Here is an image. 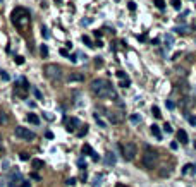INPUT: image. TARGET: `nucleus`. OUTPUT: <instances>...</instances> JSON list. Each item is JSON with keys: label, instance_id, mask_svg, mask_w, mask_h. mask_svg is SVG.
<instances>
[{"label": "nucleus", "instance_id": "nucleus-50", "mask_svg": "<svg viewBox=\"0 0 196 187\" xmlns=\"http://www.w3.org/2000/svg\"><path fill=\"white\" fill-rule=\"evenodd\" d=\"M101 35H103V31H100V29H98V31H95V36H97V38H100Z\"/></svg>", "mask_w": 196, "mask_h": 187}, {"label": "nucleus", "instance_id": "nucleus-19", "mask_svg": "<svg viewBox=\"0 0 196 187\" xmlns=\"http://www.w3.org/2000/svg\"><path fill=\"white\" fill-rule=\"evenodd\" d=\"M152 134H153L157 139H162V132H160V129H158V125H155V124L152 125Z\"/></svg>", "mask_w": 196, "mask_h": 187}, {"label": "nucleus", "instance_id": "nucleus-38", "mask_svg": "<svg viewBox=\"0 0 196 187\" xmlns=\"http://www.w3.org/2000/svg\"><path fill=\"white\" fill-rule=\"evenodd\" d=\"M40 52H41V55H43V57H47V55H48V46H47V45H41Z\"/></svg>", "mask_w": 196, "mask_h": 187}, {"label": "nucleus", "instance_id": "nucleus-13", "mask_svg": "<svg viewBox=\"0 0 196 187\" xmlns=\"http://www.w3.org/2000/svg\"><path fill=\"white\" fill-rule=\"evenodd\" d=\"M83 81H84V74L81 72H74L67 77V82H83Z\"/></svg>", "mask_w": 196, "mask_h": 187}, {"label": "nucleus", "instance_id": "nucleus-3", "mask_svg": "<svg viewBox=\"0 0 196 187\" xmlns=\"http://www.w3.org/2000/svg\"><path fill=\"white\" fill-rule=\"evenodd\" d=\"M43 72L50 81H60L62 79V67L57 64H47L43 67Z\"/></svg>", "mask_w": 196, "mask_h": 187}, {"label": "nucleus", "instance_id": "nucleus-36", "mask_svg": "<svg viewBox=\"0 0 196 187\" xmlns=\"http://www.w3.org/2000/svg\"><path fill=\"white\" fill-rule=\"evenodd\" d=\"M152 113H153L157 118H160V117H162V113H160V108H158V107H153V108H152Z\"/></svg>", "mask_w": 196, "mask_h": 187}, {"label": "nucleus", "instance_id": "nucleus-23", "mask_svg": "<svg viewBox=\"0 0 196 187\" xmlns=\"http://www.w3.org/2000/svg\"><path fill=\"white\" fill-rule=\"evenodd\" d=\"M93 117H95V120H97V124H98V125H100V127H101V129H105V127H107V124H105V122H103V120L100 118V115H98V113H93Z\"/></svg>", "mask_w": 196, "mask_h": 187}, {"label": "nucleus", "instance_id": "nucleus-30", "mask_svg": "<svg viewBox=\"0 0 196 187\" xmlns=\"http://www.w3.org/2000/svg\"><path fill=\"white\" fill-rule=\"evenodd\" d=\"M158 173H160V177H169V175H170V170H167L165 167H162V170H160Z\"/></svg>", "mask_w": 196, "mask_h": 187}, {"label": "nucleus", "instance_id": "nucleus-48", "mask_svg": "<svg viewBox=\"0 0 196 187\" xmlns=\"http://www.w3.org/2000/svg\"><path fill=\"white\" fill-rule=\"evenodd\" d=\"M28 158H29V156H28V153H21V160H24V161H26Z\"/></svg>", "mask_w": 196, "mask_h": 187}, {"label": "nucleus", "instance_id": "nucleus-17", "mask_svg": "<svg viewBox=\"0 0 196 187\" xmlns=\"http://www.w3.org/2000/svg\"><path fill=\"white\" fill-rule=\"evenodd\" d=\"M28 122H29V124H33V125H38L40 118L35 115V113H29V115H28Z\"/></svg>", "mask_w": 196, "mask_h": 187}, {"label": "nucleus", "instance_id": "nucleus-16", "mask_svg": "<svg viewBox=\"0 0 196 187\" xmlns=\"http://www.w3.org/2000/svg\"><path fill=\"white\" fill-rule=\"evenodd\" d=\"M174 31L179 35H186V33H189V26H177V28H174Z\"/></svg>", "mask_w": 196, "mask_h": 187}, {"label": "nucleus", "instance_id": "nucleus-40", "mask_svg": "<svg viewBox=\"0 0 196 187\" xmlns=\"http://www.w3.org/2000/svg\"><path fill=\"white\" fill-rule=\"evenodd\" d=\"M78 165H79V167H81V168H83V170L86 168V161H84L83 158H79V160H78Z\"/></svg>", "mask_w": 196, "mask_h": 187}, {"label": "nucleus", "instance_id": "nucleus-18", "mask_svg": "<svg viewBox=\"0 0 196 187\" xmlns=\"http://www.w3.org/2000/svg\"><path fill=\"white\" fill-rule=\"evenodd\" d=\"M86 134H88V125L84 124V125H81V129L76 132V136H78V137H84Z\"/></svg>", "mask_w": 196, "mask_h": 187}, {"label": "nucleus", "instance_id": "nucleus-15", "mask_svg": "<svg viewBox=\"0 0 196 187\" xmlns=\"http://www.w3.org/2000/svg\"><path fill=\"white\" fill-rule=\"evenodd\" d=\"M31 165H33V168H35V170H41L43 167H45L43 160H38V158H35V160L31 161Z\"/></svg>", "mask_w": 196, "mask_h": 187}, {"label": "nucleus", "instance_id": "nucleus-34", "mask_svg": "<svg viewBox=\"0 0 196 187\" xmlns=\"http://www.w3.org/2000/svg\"><path fill=\"white\" fill-rule=\"evenodd\" d=\"M41 35H43L45 39H48V38H50V33H48V29H47L45 26H41Z\"/></svg>", "mask_w": 196, "mask_h": 187}, {"label": "nucleus", "instance_id": "nucleus-12", "mask_svg": "<svg viewBox=\"0 0 196 187\" xmlns=\"http://www.w3.org/2000/svg\"><path fill=\"white\" fill-rule=\"evenodd\" d=\"M115 163H117V156L114 153H107L105 154V165L107 167H114Z\"/></svg>", "mask_w": 196, "mask_h": 187}, {"label": "nucleus", "instance_id": "nucleus-10", "mask_svg": "<svg viewBox=\"0 0 196 187\" xmlns=\"http://www.w3.org/2000/svg\"><path fill=\"white\" fill-rule=\"evenodd\" d=\"M83 154H90L93 161H98V154L91 150V146H90V144H84V146H83Z\"/></svg>", "mask_w": 196, "mask_h": 187}, {"label": "nucleus", "instance_id": "nucleus-8", "mask_svg": "<svg viewBox=\"0 0 196 187\" xmlns=\"http://www.w3.org/2000/svg\"><path fill=\"white\" fill-rule=\"evenodd\" d=\"M22 180H24V179H22V175L16 170V172H12V173H10V177H9V184H7V186H9V187H21Z\"/></svg>", "mask_w": 196, "mask_h": 187}, {"label": "nucleus", "instance_id": "nucleus-4", "mask_svg": "<svg viewBox=\"0 0 196 187\" xmlns=\"http://www.w3.org/2000/svg\"><path fill=\"white\" fill-rule=\"evenodd\" d=\"M136 154H138V146L134 143H126L122 146V156H124L126 161H133L136 158Z\"/></svg>", "mask_w": 196, "mask_h": 187}, {"label": "nucleus", "instance_id": "nucleus-51", "mask_svg": "<svg viewBox=\"0 0 196 187\" xmlns=\"http://www.w3.org/2000/svg\"><path fill=\"white\" fill-rule=\"evenodd\" d=\"M81 179H83V180H86V179H88V175H86V170H84V172L81 173Z\"/></svg>", "mask_w": 196, "mask_h": 187}, {"label": "nucleus", "instance_id": "nucleus-27", "mask_svg": "<svg viewBox=\"0 0 196 187\" xmlns=\"http://www.w3.org/2000/svg\"><path fill=\"white\" fill-rule=\"evenodd\" d=\"M182 173H193V163H188V165H184Z\"/></svg>", "mask_w": 196, "mask_h": 187}, {"label": "nucleus", "instance_id": "nucleus-28", "mask_svg": "<svg viewBox=\"0 0 196 187\" xmlns=\"http://www.w3.org/2000/svg\"><path fill=\"white\" fill-rule=\"evenodd\" d=\"M9 122V117L5 112H0V124H7Z\"/></svg>", "mask_w": 196, "mask_h": 187}, {"label": "nucleus", "instance_id": "nucleus-35", "mask_svg": "<svg viewBox=\"0 0 196 187\" xmlns=\"http://www.w3.org/2000/svg\"><path fill=\"white\" fill-rule=\"evenodd\" d=\"M0 79H2V81H9V79H10V75L7 74L5 71H0Z\"/></svg>", "mask_w": 196, "mask_h": 187}, {"label": "nucleus", "instance_id": "nucleus-45", "mask_svg": "<svg viewBox=\"0 0 196 187\" xmlns=\"http://www.w3.org/2000/svg\"><path fill=\"white\" fill-rule=\"evenodd\" d=\"M170 148H172V150H177V148H179V143H177V141L170 143Z\"/></svg>", "mask_w": 196, "mask_h": 187}, {"label": "nucleus", "instance_id": "nucleus-54", "mask_svg": "<svg viewBox=\"0 0 196 187\" xmlns=\"http://www.w3.org/2000/svg\"><path fill=\"white\" fill-rule=\"evenodd\" d=\"M43 115H45V118H48V120H52V118H54V117H52L50 113H43Z\"/></svg>", "mask_w": 196, "mask_h": 187}, {"label": "nucleus", "instance_id": "nucleus-9", "mask_svg": "<svg viewBox=\"0 0 196 187\" xmlns=\"http://www.w3.org/2000/svg\"><path fill=\"white\" fill-rule=\"evenodd\" d=\"M83 124H81V120L76 118V117H71V118H67V131L69 132H76L78 131V127H81Z\"/></svg>", "mask_w": 196, "mask_h": 187}, {"label": "nucleus", "instance_id": "nucleus-52", "mask_svg": "<svg viewBox=\"0 0 196 187\" xmlns=\"http://www.w3.org/2000/svg\"><path fill=\"white\" fill-rule=\"evenodd\" d=\"M45 136H47L48 139H52V137H54V134H52V132H50V131H48V132H45Z\"/></svg>", "mask_w": 196, "mask_h": 187}, {"label": "nucleus", "instance_id": "nucleus-20", "mask_svg": "<svg viewBox=\"0 0 196 187\" xmlns=\"http://www.w3.org/2000/svg\"><path fill=\"white\" fill-rule=\"evenodd\" d=\"M31 91H33V94H35L36 100H43V94H41V91H40L36 86H31Z\"/></svg>", "mask_w": 196, "mask_h": 187}, {"label": "nucleus", "instance_id": "nucleus-22", "mask_svg": "<svg viewBox=\"0 0 196 187\" xmlns=\"http://www.w3.org/2000/svg\"><path fill=\"white\" fill-rule=\"evenodd\" d=\"M119 86H120V88H129V86H131V79H129V77H126V79H120Z\"/></svg>", "mask_w": 196, "mask_h": 187}, {"label": "nucleus", "instance_id": "nucleus-44", "mask_svg": "<svg viewBox=\"0 0 196 187\" xmlns=\"http://www.w3.org/2000/svg\"><path fill=\"white\" fill-rule=\"evenodd\" d=\"M21 187H31V184H29V180H22V184H21Z\"/></svg>", "mask_w": 196, "mask_h": 187}, {"label": "nucleus", "instance_id": "nucleus-47", "mask_svg": "<svg viewBox=\"0 0 196 187\" xmlns=\"http://www.w3.org/2000/svg\"><path fill=\"white\" fill-rule=\"evenodd\" d=\"M90 22H91V19H83V21H81L83 26H86V24H90Z\"/></svg>", "mask_w": 196, "mask_h": 187}, {"label": "nucleus", "instance_id": "nucleus-43", "mask_svg": "<svg viewBox=\"0 0 196 187\" xmlns=\"http://www.w3.org/2000/svg\"><path fill=\"white\" fill-rule=\"evenodd\" d=\"M117 77H119V79H126L127 75H126V72H122V71H119V72H117Z\"/></svg>", "mask_w": 196, "mask_h": 187}, {"label": "nucleus", "instance_id": "nucleus-42", "mask_svg": "<svg viewBox=\"0 0 196 187\" xmlns=\"http://www.w3.org/2000/svg\"><path fill=\"white\" fill-rule=\"evenodd\" d=\"M188 120H189V124H191V125H196V115H191V117H188Z\"/></svg>", "mask_w": 196, "mask_h": 187}, {"label": "nucleus", "instance_id": "nucleus-33", "mask_svg": "<svg viewBox=\"0 0 196 187\" xmlns=\"http://www.w3.org/2000/svg\"><path fill=\"white\" fill-rule=\"evenodd\" d=\"M14 62H16L17 65H22V64H24V57H21V55H16V57H14Z\"/></svg>", "mask_w": 196, "mask_h": 187}, {"label": "nucleus", "instance_id": "nucleus-26", "mask_svg": "<svg viewBox=\"0 0 196 187\" xmlns=\"http://www.w3.org/2000/svg\"><path fill=\"white\" fill-rule=\"evenodd\" d=\"M153 3L157 5V9H160V10L165 9V2H163V0H153Z\"/></svg>", "mask_w": 196, "mask_h": 187}, {"label": "nucleus", "instance_id": "nucleus-39", "mask_svg": "<svg viewBox=\"0 0 196 187\" xmlns=\"http://www.w3.org/2000/svg\"><path fill=\"white\" fill-rule=\"evenodd\" d=\"M127 9H129L131 12H134V10H136V3H134V2H129V3H127Z\"/></svg>", "mask_w": 196, "mask_h": 187}, {"label": "nucleus", "instance_id": "nucleus-24", "mask_svg": "<svg viewBox=\"0 0 196 187\" xmlns=\"http://www.w3.org/2000/svg\"><path fill=\"white\" fill-rule=\"evenodd\" d=\"M83 43H84L86 46H90V48H95V45H93V41L90 39V36H83Z\"/></svg>", "mask_w": 196, "mask_h": 187}, {"label": "nucleus", "instance_id": "nucleus-5", "mask_svg": "<svg viewBox=\"0 0 196 187\" xmlns=\"http://www.w3.org/2000/svg\"><path fill=\"white\" fill-rule=\"evenodd\" d=\"M141 161H143V165H145L146 168H153V165H155V161H157V153L152 150V148H146Z\"/></svg>", "mask_w": 196, "mask_h": 187}, {"label": "nucleus", "instance_id": "nucleus-21", "mask_svg": "<svg viewBox=\"0 0 196 187\" xmlns=\"http://www.w3.org/2000/svg\"><path fill=\"white\" fill-rule=\"evenodd\" d=\"M163 39H165V46H167V48H170V46H172V43H174V36H172V35H165Z\"/></svg>", "mask_w": 196, "mask_h": 187}, {"label": "nucleus", "instance_id": "nucleus-32", "mask_svg": "<svg viewBox=\"0 0 196 187\" xmlns=\"http://www.w3.org/2000/svg\"><path fill=\"white\" fill-rule=\"evenodd\" d=\"M170 3L176 10H181V0H170Z\"/></svg>", "mask_w": 196, "mask_h": 187}, {"label": "nucleus", "instance_id": "nucleus-53", "mask_svg": "<svg viewBox=\"0 0 196 187\" xmlns=\"http://www.w3.org/2000/svg\"><path fill=\"white\" fill-rule=\"evenodd\" d=\"M138 39H139V41H145V39H146V36H145V35H141V36L138 35Z\"/></svg>", "mask_w": 196, "mask_h": 187}, {"label": "nucleus", "instance_id": "nucleus-6", "mask_svg": "<svg viewBox=\"0 0 196 187\" xmlns=\"http://www.w3.org/2000/svg\"><path fill=\"white\" fill-rule=\"evenodd\" d=\"M28 89H29V84H28L26 77H21L19 82L16 84V96H19L21 100H26V96H28Z\"/></svg>", "mask_w": 196, "mask_h": 187}, {"label": "nucleus", "instance_id": "nucleus-37", "mask_svg": "<svg viewBox=\"0 0 196 187\" xmlns=\"http://www.w3.org/2000/svg\"><path fill=\"white\" fill-rule=\"evenodd\" d=\"M163 132H167V134H172V132H174L172 125H170V124H165V125H163Z\"/></svg>", "mask_w": 196, "mask_h": 187}, {"label": "nucleus", "instance_id": "nucleus-56", "mask_svg": "<svg viewBox=\"0 0 196 187\" xmlns=\"http://www.w3.org/2000/svg\"><path fill=\"white\" fill-rule=\"evenodd\" d=\"M193 173H196V165H193Z\"/></svg>", "mask_w": 196, "mask_h": 187}, {"label": "nucleus", "instance_id": "nucleus-58", "mask_svg": "<svg viewBox=\"0 0 196 187\" xmlns=\"http://www.w3.org/2000/svg\"><path fill=\"white\" fill-rule=\"evenodd\" d=\"M0 3H2V0H0Z\"/></svg>", "mask_w": 196, "mask_h": 187}, {"label": "nucleus", "instance_id": "nucleus-49", "mask_svg": "<svg viewBox=\"0 0 196 187\" xmlns=\"http://www.w3.org/2000/svg\"><path fill=\"white\" fill-rule=\"evenodd\" d=\"M29 177H31V179H35V180H40V175H38V173H31Z\"/></svg>", "mask_w": 196, "mask_h": 187}, {"label": "nucleus", "instance_id": "nucleus-46", "mask_svg": "<svg viewBox=\"0 0 196 187\" xmlns=\"http://www.w3.org/2000/svg\"><path fill=\"white\" fill-rule=\"evenodd\" d=\"M69 60H71L72 64H76V62H78V58H76V55H69Z\"/></svg>", "mask_w": 196, "mask_h": 187}, {"label": "nucleus", "instance_id": "nucleus-1", "mask_svg": "<svg viewBox=\"0 0 196 187\" xmlns=\"http://www.w3.org/2000/svg\"><path fill=\"white\" fill-rule=\"evenodd\" d=\"M90 88H91L93 94L98 96V98H112V100H115V101L119 100L114 86H112L107 79H95V81H91V86H90Z\"/></svg>", "mask_w": 196, "mask_h": 187}, {"label": "nucleus", "instance_id": "nucleus-31", "mask_svg": "<svg viewBox=\"0 0 196 187\" xmlns=\"http://www.w3.org/2000/svg\"><path fill=\"white\" fill-rule=\"evenodd\" d=\"M76 182H78L76 179H67V180H65V187H74Z\"/></svg>", "mask_w": 196, "mask_h": 187}, {"label": "nucleus", "instance_id": "nucleus-2", "mask_svg": "<svg viewBox=\"0 0 196 187\" xmlns=\"http://www.w3.org/2000/svg\"><path fill=\"white\" fill-rule=\"evenodd\" d=\"M10 21L14 26H17L19 29H24L29 24V10L24 7H16L10 14Z\"/></svg>", "mask_w": 196, "mask_h": 187}, {"label": "nucleus", "instance_id": "nucleus-55", "mask_svg": "<svg viewBox=\"0 0 196 187\" xmlns=\"http://www.w3.org/2000/svg\"><path fill=\"white\" fill-rule=\"evenodd\" d=\"M54 2H55V3H62V2H64V0H54Z\"/></svg>", "mask_w": 196, "mask_h": 187}, {"label": "nucleus", "instance_id": "nucleus-29", "mask_svg": "<svg viewBox=\"0 0 196 187\" xmlns=\"http://www.w3.org/2000/svg\"><path fill=\"white\" fill-rule=\"evenodd\" d=\"M165 107H167L169 110H174V108H176V103H174L172 100H165Z\"/></svg>", "mask_w": 196, "mask_h": 187}, {"label": "nucleus", "instance_id": "nucleus-7", "mask_svg": "<svg viewBox=\"0 0 196 187\" xmlns=\"http://www.w3.org/2000/svg\"><path fill=\"white\" fill-rule=\"evenodd\" d=\"M14 134H16V137H19V139H24V141H33L35 139V132H31L28 127H16L14 129Z\"/></svg>", "mask_w": 196, "mask_h": 187}, {"label": "nucleus", "instance_id": "nucleus-41", "mask_svg": "<svg viewBox=\"0 0 196 187\" xmlns=\"http://www.w3.org/2000/svg\"><path fill=\"white\" fill-rule=\"evenodd\" d=\"M59 53H60L62 57H67V58H69V52H67L65 48H60V50H59Z\"/></svg>", "mask_w": 196, "mask_h": 187}, {"label": "nucleus", "instance_id": "nucleus-25", "mask_svg": "<svg viewBox=\"0 0 196 187\" xmlns=\"http://www.w3.org/2000/svg\"><path fill=\"white\" fill-rule=\"evenodd\" d=\"M129 118H131V122H133V124H139V122H141V115H138V113H133Z\"/></svg>", "mask_w": 196, "mask_h": 187}, {"label": "nucleus", "instance_id": "nucleus-11", "mask_svg": "<svg viewBox=\"0 0 196 187\" xmlns=\"http://www.w3.org/2000/svg\"><path fill=\"white\" fill-rule=\"evenodd\" d=\"M107 117H108V120H110L112 124H120V122H122V118H124V117H122V115H119L117 112H108V113H107Z\"/></svg>", "mask_w": 196, "mask_h": 187}, {"label": "nucleus", "instance_id": "nucleus-14", "mask_svg": "<svg viewBox=\"0 0 196 187\" xmlns=\"http://www.w3.org/2000/svg\"><path fill=\"white\" fill-rule=\"evenodd\" d=\"M177 141L181 143V144H188L189 143V137H188V132L186 131H177Z\"/></svg>", "mask_w": 196, "mask_h": 187}, {"label": "nucleus", "instance_id": "nucleus-57", "mask_svg": "<svg viewBox=\"0 0 196 187\" xmlns=\"http://www.w3.org/2000/svg\"><path fill=\"white\" fill-rule=\"evenodd\" d=\"M117 187H126V186H122V184H119V186Z\"/></svg>", "mask_w": 196, "mask_h": 187}]
</instances>
